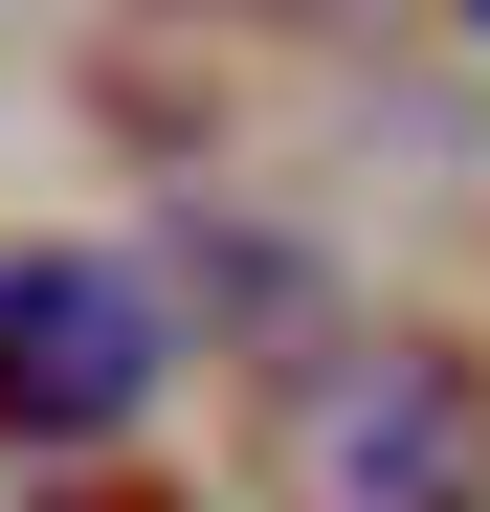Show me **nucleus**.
<instances>
[{"instance_id":"f257e3e1","label":"nucleus","mask_w":490,"mask_h":512,"mask_svg":"<svg viewBox=\"0 0 490 512\" xmlns=\"http://www.w3.org/2000/svg\"><path fill=\"white\" fill-rule=\"evenodd\" d=\"M268 512H490V379L446 334H335L268 423Z\"/></svg>"},{"instance_id":"f03ea898","label":"nucleus","mask_w":490,"mask_h":512,"mask_svg":"<svg viewBox=\"0 0 490 512\" xmlns=\"http://www.w3.org/2000/svg\"><path fill=\"white\" fill-rule=\"evenodd\" d=\"M156 401V290L90 245H0V446H112Z\"/></svg>"}]
</instances>
